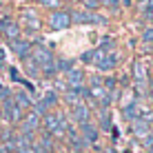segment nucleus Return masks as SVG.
Masks as SVG:
<instances>
[{
    "label": "nucleus",
    "mask_w": 153,
    "mask_h": 153,
    "mask_svg": "<svg viewBox=\"0 0 153 153\" xmlns=\"http://www.w3.org/2000/svg\"><path fill=\"white\" fill-rule=\"evenodd\" d=\"M98 71H113L118 67V53L111 51V53H104L102 49L98 47V56H96V62H93Z\"/></svg>",
    "instance_id": "f257e3e1"
},
{
    "label": "nucleus",
    "mask_w": 153,
    "mask_h": 153,
    "mask_svg": "<svg viewBox=\"0 0 153 153\" xmlns=\"http://www.w3.org/2000/svg\"><path fill=\"white\" fill-rule=\"evenodd\" d=\"M71 22H78V25H104L107 18L89 11V9H82V11H71Z\"/></svg>",
    "instance_id": "f03ea898"
},
{
    "label": "nucleus",
    "mask_w": 153,
    "mask_h": 153,
    "mask_svg": "<svg viewBox=\"0 0 153 153\" xmlns=\"http://www.w3.org/2000/svg\"><path fill=\"white\" fill-rule=\"evenodd\" d=\"M56 104H58V93L56 91H47L45 96H42V100H38V102L33 104V111L42 118V115H47L49 109H53Z\"/></svg>",
    "instance_id": "7ed1b4c3"
},
{
    "label": "nucleus",
    "mask_w": 153,
    "mask_h": 153,
    "mask_svg": "<svg viewBox=\"0 0 153 153\" xmlns=\"http://www.w3.org/2000/svg\"><path fill=\"white\" fill-rule=\"evenodd\" d=\"M2 118L4 120H9V122H20L22 120V109L18 107V104L13 102V98L9 96V98H4V104H2Z\"/></svg>",
    "instance_id": "20e7f679"
},
{
    "label": "nucleus",
    "mask_w": 153,
    "mask_h": 153,
    "mask_svg": "<svg viewBox=\"0 0 153 153\" xmlns=\"http://www.w3.org/2000/svg\"><path fill=\"white\" fill-rule=\"evenodd\" d=\"M71 25V11H53L49 16V27L51 31H62Z\"/></svg>",
    "instance_id": "39448f33"
},
{
    "label": "nucleus",
    "mask_w": 153,
    "mask_h": 153,
    "mask_svg": "<svg viewBox=\"0 0 153 153\" xmlns=\"http://www.w3.org/2000/svg\"><path fill=\"white\" fill-rule=\"evenodd\" d=\"M40 122L42 118L36 111H29L27 115H22V120H20V131L22 133H33L36 129H40Z\"/></svg>",
    "instance_id": "423d86ee"
},
{
    "label": "nucleus",
    "mask_w": 153,
    "mask_h": 153,
    "mask_svg": "<svg viewBox=\"0 0 153 153\" xmlns=\"http://www.w3.org/2000/svg\"><path fill=\"white\" fill-rule=\"evenodd\" d=\"M60 118L62 115L60 113H47V115H42V126H45V133H49V135H53L58 129H62L60 126Z\"/></svg>",
    "instance_id": "0eeeda50"
},
{
    "label": "nucleus",
    "mask_w": 153,
    "mask_h": 153,
    "mask_svg": "<svg viewBox=\"0 0 153 153\" xmlns=\"http://www.w3.org/2000/svg\"><path fill=\"white\" fill-rule=\"evenodd\" d=\"M9 47H11V51H13L18 58H22V60L31 56V42H29V40H22V38L11 40V42H9Z\"/></svg>",
    "instance_id": "6e6552de"
},
{
    "label": "nucleus",
    "mask_w": 153,
    "mask_h": 153,
    "mask_svg": "<svg viewBox=\"0 0 153 153\" xmlns=\"http://www.w3.org/2000/svg\"><path fill=\"white\" fill-rule=\"evenodd\" d=\"M0 33H2L9 42L18 40L20 38V27L13 22V20H2V22H0Z\"/></svg>",
    "instance_id": "1a4fd4ad"
},
{
    "label": "nucleus",
    "mask_w": 153,
    "mask_h": 153,
    "mask_svg": "<svg viewBox=\"0 0 153 153\" xmlns=\"http://www.w3.org/2000/svg\"><path fill=\"white\" fill-rule=\"evenodd\" d=\"M71 118L76 120L78 124H84V122H91V109L87 107V104H78V107L71 109Z\"/></svg>",
    "instance_id": "9d476101"
},
{
    "label": "nucleus",
    "mask_w": 153,
    "mask_h": 153,
    "mask_svg": "<svg viewBox=\"0 0 153 153\" xmlns=\"http://www.w3.org/2000/svg\"><path fill=\"white\" fill-rule=\"evenodd\" d=\"M65 84H67V89L82 87L84 84V71L82 69H71L69 73H67V78H65Z\"/></svg>",
    "instance_id": "9b49d317"
},
{
    "label": "nucleus",
    "mask_w": 153,
    "mask_h": 153,
    "mask_svg": "<svg viewBox=\"0 0 153 153\" xmlns=\"http://www.w3.org/2000/svg\"><path fill=\"white\" fill-rule=\"evenodd\" d=\"M80 135L84 138V142H87V144H93V142L98 140V126H93L91 122L80 124Z\"/></svg>",
    "instance_id": "f8f14e48"
},
{
    "label": "nucleus",
    "mask_w": 153,
    "mask_h": 153,
    "mask_svg": "<svg viewBox=\"0 0 153 153\" xmlns=\"http://www.w3.org/2000/svg\"><path fill=\"white\" fill-rule=\"evenodd\" d=\"M131 129H133V133L138 135V138H146V135H149V122L142 120V118H135L133 124H131Z\"/></svg>",
    "instance_id": "ddd939ff"
},
{
    "label": "nucleus",
    "mask_w": 153,
    "mask_h": 153,
    "mask_svg": "<svg viewBox=\"0 0 153 153\" xmlns=\"http://www.w3.org/2000/svg\"><path fill=\"white\" fill-rule=\"evenodd\" d=\"M13 102L18 104L20 109H29L31 104H33V102H31V98H29L25 91H18V93H13Z\"/></svg>",
    "instance_id": "4468645a"
},
{
    "label": "nucleus",
    "mask_w": 153,
    "mask_h": 153,
    "mask_svg": "<svg viewBox=\"0 0 153 153\" xmlns=\"http://www.w3.org/2000/svg\"><path fill=\"white\" fill-rule=\"evenodd\" d=\"M22 62H25V71H27L29 76H33V78H38V76H40V67L36 65V60H33L31 56H29V58H25Z\"/></svg>",
    "instance_id": "2eb2a0df"
},
{
    "label": "nucleus",
    "mask_w": 153,
    "mask_h": 153,
    "mask_svg": "<svg viewBox=\"0 0 153 153\" xmlns=\"http://www.w3.org/2000/svg\"><path fill=\"white\" fill-rule=\"evenodd\" d=\"M76 62L71 60V58H60V60H56V69L58 71H62V73H69L71 69H76Z\"/></svg>",
    "instance_id": "dca6fc26"
},
{
    "label": "nucleus",
    "mask_w": 153,
    "mask_h": 153,
    "mask_svg": "<svg viewBox=\"0 0 153 153\" xmlns=\"http://www.w3.org/2000/svg\"><path fill=\"white\" fill-rule=\"evenodd\" d=\"M25 20L29 22V31H38L40 29V20L36 18L33 11H25Z\"/></svg>",
    "instance_id": "f3484780"
},
{
    "label": "nucleus",
    "mask_w": 153,
    "mask_h": 153,
    "mask_svg": "<svg viewBox=\"0 0 153 153\" xmlns=\"http://www.w3.org/2000/svg\"><path fill=\"white\" fill-rule=\"evenodd\" d=\"M100 126H102V131L111 129V113H109V109H102V111H100Z\"/></svg>",
    "instance_id": "a211bd4d"
},
{
    "label": "nucleus",
    "mask_w": 153,
    "mask_h": 153,
    "mask_svg": "<svg viewBox=\"0 0 153 153\" xmlns=\"http://www.w3.org/2000/svg\"><path fill=\"white\" fill-rule=\"evenodd\" d=\"M96 56H98V49L84 51V53L80 56V62H84V65H93V62H96Z\"/></svg>",
    "instance_id": "6ab92c4d"
},
{
    "label": "nucleus",
    "mask_w": 153,
    "mask_h": 153,
    "mask_svg": "<svg viewBox=\"0 0 153 153\" xmlns=\"http://www.w3.org/2000/svg\"><path fill=\"white\" fill-rule=\"evenodd\" d=\"M142 40L149 45V42H153V27H146L144 31H142Z\"/></svg>",
    "instance_id": "aec40b11"
},
{
    "label": "nucleus",
    "mask_w": 153,
    "mask_h": 153,
    "mask_svg": "<svg viewBox=\"0 0 153 153\" xmlns=\"http://www.w3.org/2000/svg\"><path fill=\"white\" fill-rule=\"evenodd\" d=\"M82 2H84V7H87L89 11H91V9H96V7H100V4H102V2H100V0H82Z\"/></svg>",
    "instance_id": "412c9836"
},
{
    "label": "nucleus",
    "mask_w": 153,
    "mask_h": 153,
    "mask_svg": "<svg viewBox=\"0 0 153 153\" xmlns=\"http://www.w3.org/2000/svg\"><path fill=\"white\" fill-rule=\"evenodd\" d=\"M102 4H107V7H111V9H118L120 7V0H100Z\"/></svg>",
    "instance_id": "4be33fe9"
},
{
    "label": "nucleus",
    "mask_w": 153,
    "mask_h": 153,
    "mask_svg": "<svg viewBox=\"0 0 153 153\" xmlns=\"http://www.w3.org/2000/svg\"><path fill=\"white\" fill-rule=\"evenodd\" d=\"M42 4H45V7H51V9H56L58 7V0H40Z\"/></svg>",
    "instance_id": "5701e85b"
},
{
    "label": "nucleus",
    "mask_w": 153,
    "mask_h": 153,
    "mask_svg": "<svg viewBox=\"0 0 153 153\" xmlns=\"http://www.w3.org/2000/svg\"><path fill=\"white\" fill-rule=\"evenodd\" d=\"M144 18H153V4H149V7L144 9Z\"/></svg>",
    "instance_id": "b1692460"
},
{
    "label": "nucleus",
    "mask_w": 153,
    "mask_h": 153,
    "mask_svg": "<svg viewBox=\"0 0 153 153\" xmlns=\"http://www.w3.org/2000/svg\"><path fill=\"white\" fill-rule=\"evenodd\" d=\"M149 87H151V93H153V78H151V80H149Z\"/></svg>",
    "instance_id": "393cba45"
},
{
    "label": "nucleus",
    "mask_w": 153,
    "mask_h": 153,
    "mask_svg": "<svg viewBox=\"0 0 153 153\" xmlns=\"http://www.w3.org/2000/svg\"><path fill=\"white\" fill-rule=\"evenodd\" d=\"M0 120H2V109H0Z\"/></svg>",
    "instance_id": "a878e982"
},
{
    "label": "nucleus",
    "mask_w": 153,
    "mask_h": 153,
    "mask_svg": "<svg viewBox=\"0 0 153 153\" xmlns=\"http://www.w3.org/2000/svg\"><path fill=\"white\" fill-rule=\"evenodd\" d=\"M149 4H153V0H149Z\"/></svg>",
    "instance_id": "bb28decb"
}]
</instances>
